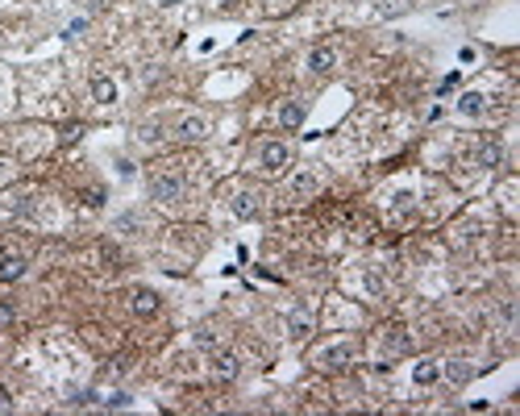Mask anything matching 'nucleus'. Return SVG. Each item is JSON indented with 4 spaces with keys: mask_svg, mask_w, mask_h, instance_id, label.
<instances>
[{
    "mask_svg": "<svg viewBox=\"0 0 520 416\" xmlns=\"http://www.w3.org/2000/svg\"><path fill=\"white\" fill-rule=\"evenodd\" d=\"M287 163H291V150H287V142H262V146H259V167L266 175L287 171Z\"/></svg>",
    "mask_w": 520,
    "mask_h": 416,
    "instance_id": "nucleus-1",
    "label": "nucleus"
},
{
    "mask_svg": "<svg viewBox=\"0 0 520 416\" xmlns=\"http://www.w3.org/2000/svg\"><path fill=\"white\" fill-rule=\"evenodd\" d=\"M150 200H159V204L184 200V179H179V175H154V179H150Z\"/></svg>",
    "mask_w": 520,
    "mask_h": 416,
    "instance_id": "nucleus-2",
    "label": "nucleus"
},
{
    "mask_svg": "<svg viewBox=\"0 0 520 416\" xmlns=\"http://www.w3.org/2000/svg\"><path fill=\"white\" fill-rule=\"evenodd\" d=\"M175 138L179 142H200V138H209V121L204 117H179L175 121Z\"/></svg>",
    "mask_w": 520,
    "mask_h": 416,
    "instance_id": "nucleus-3",
    "label": "nucleus"
},
{
    "mask_svg": "<svg viewBox=\"0 0 520 416\" xmlns=\"http://www.w3.org/2000/svg\"><path fill=\"white\" fill-rule=\"evenodd\" d=\"M159 292H150V288H138V292L129 295V308H134V317H154L159 313Z\"/></svg>",
    "mask_w": 520,
    "mask_h": 416,
    "instance_id": "nucleus-4",
    "label": "nucleus"
},
{
    "mask_svg": "<svg viewBox=\"0 0 520 416\" xmlns=\"http://www.w3.org/2000/svg\"><path fill=\"white\" fill-rule=\"evenodd\" d=\"M316 362H321V367H346V362H354V345L337 342V345H329V350H321Z\"/></svg>",
    "mask_w": 520,
    "mask_h": 416,
    "instance_id": "nucleus-5",
    "label": "nucleus"
},
{
    "mask_svg": "<svg viewBox=\"0 0 520 416\" xmlns=\"http://www.w3.org/2000/svg\"><path fill=\"white\" fill-rule=\"evenodd\" d=\"M441 375H446L449 387H462V383H471V379H474V367H471V362H462V358H454V362L441 367Z\"/></svg>",
    "mask_w": 520,
    "mask_h": 416,
    "instance_id": "nucleus-6",
    "label": "nucleus"
},
{
    "mask_svg": "<svg viewBox=\"0 0 520 416\" xmlns=\"http://www.w3.org/2000/svg\"><path fill=\"white\" fill-rule=\"evenodd\" d=\"M474 163H479L483 171H496L499 163H504V146H499V142H483V146L474 150Z\"/></svg>",
    "mask_w": 520,
    "mask_h": 416,
    "instance_id": "nucleus-7",
    "label": "nucleus"
},
{
    "mask_svg": "<svg viewBox=\"0 0 520 416\" xmlns=\"http://www.w3.org/2000/svg\"><path fill=\"white\" fill-rule=\"evenodd\" d=\"M316 192H321V179L312 171H300L291 179V200H308V196H316Z\"/></svg>",
    "mask_w": 520,
    "mask_h": 416,
    "instance_id": "nucleus-8",
    "label": "nucleus"
},
{
    "mask_svg": "<svg viewBox=\"0 0 520 416\" xmlns=\"http://www.w3.org/2000/svg\"><path fill=\"white\" fill-rule=\"evenodd\" d=\"M304 117H308V108L300 104V100H287V104H279V125H284V129H300V125H304Z\"/></svg>",
    "mask_w": 520,
    "mask_h": 416,
    "instance_id": "nucleus-9",
    "label": "nucleus"
},
{
    "mask_svg": "<svg viewBox=\"0 0 520 416\" xmlns=\"http://www.w3.org/2000/svg\"><path fill=\"white\" fill-rule=\"evenodd\" d=\"M333 63H337V54H333L329 46H316L312 54H308V71H312V75H329Z\"/></svg>",
    "mask_w": 520,
    "mask_h": 416,
    "instance_id": "nucleus-10",
    "label": "nucleus"
},
{
    "mask_svg": "<svg viewBox=\"0 0 520 416\" xmlns=\"http://www.w3.org/2000/svg\"><path fill=\"white\" fill-rule=\"evenodd\" d=\"M237 370H241V362H237L234 354H216V358H213V375L221 379V383H234Z\"/></svg>",
    "mask_w": 520,
    "mask_h": 416,
    "instance_id": "nucleus-11",
    "label": "nucleus"
},
{
    "mask_svg": "<svg viewBox=\"0 0 520 416\" xmlns=\"http://www.w3.org/2000/svg\"><path fill=\"white\" fill-rule=\"evenodd\" d=\"M25 275V258L21 254H0V283H13Z\"/></svg>",
    "mask_w": 520,
    "mask_h": 416,
    "instance_id": "nucleus-12",
    "label": "nucleus"
},
{
    "mask_svg": "<svg viewBox=\"0 0 520 416\" xmlns=\"http://www.w3.org/2000/svg\"><path fill=\"white\" fill-rule=\"evenodd\" d=\"M92 100L96 104H113L117 100V83L109 75H92Z\"/></svg>",
    "mask_w": 520,
    "mask_h": 416,
    "instance_id": "nucleus-13",
    "label": "nucleus"
},
{
    "mask_svg": "<svg viewBox=\"0 0 520 416\" xmlns=\"http://www.w3.org/2000/svg\"><path fill=\"white\" fill-rule=\"evenodd\" d=\"M234 217L254 220V217H259V196H254V192H237V196H234Z\"/></svg>",
    "mask_w": 520,
    "mask_h": 416,
    "instance_id": "nucleus-14",
    "label": "nucleus"
},
{
    "mask_svg": "<svg viewBox=\"0 0 520 416\" xmlns=\"http://www.w3.org/2000/svg\"><path fill=\"white\" fill-rule=\"evenodd\" d=\"M412 379H416L421 387H429V383H437V379H441V367H437L433 358H421V362L412 367Z\"/></svg>",
    "mask_w": 520,
    "mask_h": 416,
    "instance_id": "nucleus-15",
    "label": "nucleus"
},
{
    "mask_svg": "<svg viewBox=\"0 0 520 416\" xmlns=\"http://www.w3.org/2000/svg\"><path fill=\"white\" fill-rule=\"evenodd\" d=\"M483 108H487V96L483 92H462V100H458V113L462 117H479Z\"/></svg>",
    "mask_w": 520,
    "mask_h": 416,
    "instance_id": "nucleus-16",
    "label": "nucleus"
},
{
    "mask_svg": "<svg viewBox=\"0 0 520 416\" xmlns=\"http://www.w3.org/2000/svg\"><path fill=\"white\" fill-rule=\"evenodd\" d=\"M138 138H142L146 146H154V142H159V138H163V125H159V121H146L142 129H138Z\"/></svg>",
    "mask_w": 520,
    "mask_h": 416,
    "instance_id": "nucleus-17",
    "label": "nucleus"
},
{
    "mask_svg": "<svg viewBox=\"0 0 520 416\" xmlns=\"http://www.w3.org/2000/svg\"><path fill=\"white\" fill-rule=\"evenodd\" d=\"M291 338H308V313H291Z\"/></svg>",
    "mask_w": 520,
    "mask_h": 416,
    "instance_id": "nucleus-18",
    "label": "nucleus"
},
{
    "mask_svg": "<svg viewBox=\"0 0 520 416\" xmlns=\"http://www.w3.org/2000/svg\"><path fill=\"white\" fill-rule=\"evenodd\" d=\"M104 408H129V395H125V392H113L109 400H104Z\"/></svg>",
    "mask_w": 520,
    "mask_h": 416,
    "instance_id": "nucleus-19",
    "label": "nucleus"
},
{
    "mask_svg": "<svg viewBox=\"0 0 520 416\" xmlns=\"http://www.w3.org/2000/svg\"><path fill=\"white\" fill-rule=\"evenodd\" d=\"M366 292H371V295H383V279H379L375 270H366Z\"/></svg>",
    "mask_w": 520,
    "mask_h": 416,
    "instance_id": "nucleus-20",
    "label": "nucleus"
},
{
    "mask_svg": "<svg viewBox=\"0 0 520 416\" xmlns=\"http://www.w3.org/2000/svg\"><path fill=\"white\" fill-rule=\"evenodd\" d=\"M13 317H17V308H13V304H0V329L13 325Z\"/></svg>",
    "mask_w": 520,
    "mask_h": 416,
    "instance_id": "nucleus-21",
    "label": "nucleus"
},
{
    "mask_svg": "<svg viewBox=\"0 0 520 416\" xmlns=\"http://www.w3.org/2000/svg\"><path fill=\"white\" fill-rule=\"evenodd\" d=\"M387 345H391L396 354H404V350H408V338H404V333H391V338H387Z\"/></svg>",
    "mask_w": 520,
    "mask_h": 416,
    "instance_id": "nucleus-22",
    "label": "nucleus"
},
{
    "mask_svg": "<svg viewBox=\"0 0 520 416\" xmlns=\"http://www.w3.org/2000/svg\"><path fill=\"white\" fill-rule=\"evenodd\" d=\"M13 412V395H9V387H0V416Z\"/></svg>",
    "mask_w": 520,
    "mask_h": 416,
    "instance_id": "nucleus-23",
    "label": "nucleus"
},
{
    "mask_svg": "<svg viewBox=\"0 0 520 416\" xmlns=\"http://www.w3.org/2000/svg\"><path fill=\"white\" fill-rule=\"evenodd\" d=\"M454 88H458V71H454V75H446V79H441V88H437V92H441V96H446V92H454Z\"/></svg>",
    "mask_w": 520,
    "mask_h": 416,
    "instance_id": "nucleus-24",
    "label": "nucleus"
},
{
    "mask_svg": "<svg viewBox=\"0 0 520 416\" xmlns=\"http://www.w3.org/2000/svg\"><path fill=\"white\" fill-rule=\"evenodd\" d=\"M117 171L125 175V179H134V171H138V167H134V163H129V158H121V163H117Z\"/></svg>",
    "mask_w": 520,
    "mask_h": 416,
    "instance_id": "nucleus-25",
    "label": "nucleus"
},
{
    "mask_svg": "<svg viewBox=\"0 0 520 416\" xmlns=\"http://www.w3.org/2000/svg\"><path fill=\"white\" fill-rule=\"evenodd\" d=\"M88 204H92V208H100V204H104V192H100V188H92V192H88Z\"/></svg>",
    "mask_w": 520,
    "mask_h": 416,
    "instance_id": "nucleus-26",
    "label": "nucleus"
},
{
    "mask_svg": "<svg viewBox=\"0 0 520 416\" xmlns=\"http://www.w3.org/2000/svg\"><path fill=\"white\" fill-rule=\"evenodd\" d=\"M134 225H138V217H134V213H125V217L117 220V229H134Z\"/></svg>",
    "mask_w": 520,
    "mask_h": 416,
    "instance_id": "nucleus-27",
    "label": "nucleus"
},
{
    "mask_svg": "<svg viewBox=\"0 0 520 416\" xmlns=\"http://www.w3.org/2000/svg\"><path fill=\"white\" fill-rule=\"evenodd\" d=\"M84 25H88L84 17H79V21H71V25H67V38H75V34H84Z\"/></svg>",
    "mask_w": 520,
    "mask_h": 416,
    "instance_id": "nucleus-28",
    "label": "nucleus"
},
{
    "mask_svg": "<svg viewBox=\"0 0 520 416\" xmlns=\"http://www.w3.org/2000/svg\"><path fill=\"white\" fill-rule=\"evenodd\" d=\"M159 4H163V9H171V4H179V0H159Z\"/></svg>",
    "mask_w": 520,
    "mask_h": 416,
    "instance_id": "nucleus-29",
    "label": "nucleus"
},
{
    "mask_svg": "<svg viewBox=\"0 0 520 416\" xmlns=\"http://www.w3.org/2000/svg\"><path fill=\"white\" fill-rule=\"evenodd\" d=\"M216 4H234V0H216Z\"/></svg>",
    "mask_w": 520,
    "mask_h": 416,
    "instance_id": "nucleus-30",
    "label": "nucleus"
},
{
    "mask_svg": "<svg viewBox=\"0 0 520 416\" xmlns=\"http://www.w3.org/2000/svg\"><path fill=\"white\" fill-rule=\"evenodd\" d=\"M0 167H4V163H0Z\"/></svg>",
    "mask_w": 520,
    "mask_h": 416,
    "instance_id": "nucleus-31",
    "label": "nucleus"
}]
</instances>
